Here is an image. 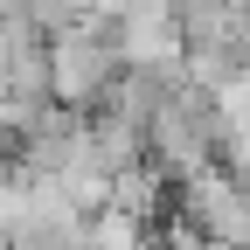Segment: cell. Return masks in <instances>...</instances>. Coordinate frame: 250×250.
Instances as JSON below:
<instances>
[{"label":"cell","mask_w":250,"mask_h":250,"mask_svg":"<svg viewBox=\"0 0 250 250\" xmlns=\"http://www.w3.org/2000/svg\"><path fill=\"white\" fill-rule=\"evenodd\" d=\"M174 215H188L208 243L236 250V236H243V223H250V181L215 160V167H202V174L174 181Z\"/></svg>","instance_id":"obj_3"},{"label":"cell","mask_w":250,"mask_h":250,"mask_svg":"<svg viewBox=\"0 0 250 250\" xmlns=\"http://www.w3.org/2000/svg\"><path fill=\"white\" fill-rule=\"evenodd\" d=\"M223 167L250 181V104H236V111H223Z\"/></svg>","instance_id":"obj_6"},{"label":"cell","mask_w":250,"mask_h":250,"mask_svg":"<svg viewBox=\"0 0 250 250\" xmlns=\"http://www.w3.org/2000/svg\"><path fill=\"white\" fill-rule=\"evenodd\" d=\"M146 160L167 181H188V174L215 167L223 160V111H215V98H202L195 83H181L146 125Z\"/></svg>","instance_id":"obj_1"},{"label":"cell","mask_w":250,"mask_h":250,"mask_svg":"<svg viewBox=\"0 0 250 250\" xmlns=\"http://www.w3.org/2000/svg\"><path fill=\"white\" fill-rule=\"evenodd\" d=\"M118 70H125V62H118V49L104 35V21H83V28H70V35L49 42V98L62 111H77V118H90L111 98Z\"/></svg>","instance_id":"obj_2"},{"label":"cell","mask_w":250,"mask_h":250,"mask_svg":"<svg viewBox=\"0 0 250 250\" xmlns=\"http://www.w3.org/2000/svg\"><path fill=\"white\" fill-rule=\"evenodd\" d=\"M21 14L35 21V35H42V42L70 35V28H83V21H98V14H90V0H28Z\"/></svg>","instance_id":"obj_5"},{"label":"cell","mask_w":250,"mask_h":250,"mask_svg":"<svg viewBox=\"0 0 250 250\" xmlns=\"http://www.w3.org/2000/svg\"><path fill=\"white\" fill-rule=\"evenodd\" d=\"M153 229L139 223V215H125V208H98V215H83V250H139Z\"/></svg>","instance_id":"obj_4"}]
</instances>
